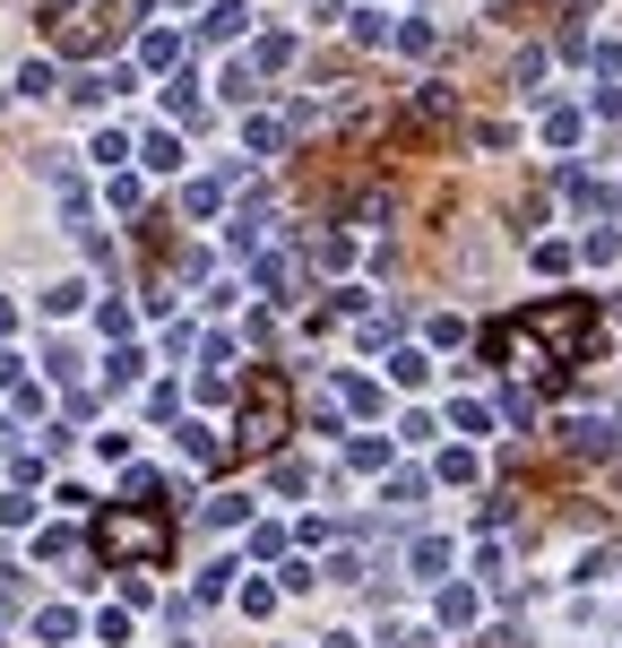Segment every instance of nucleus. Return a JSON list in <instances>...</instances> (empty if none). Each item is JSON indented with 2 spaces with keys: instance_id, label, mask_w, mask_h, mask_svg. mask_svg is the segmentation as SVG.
I'll use <instances>...</instances> for the list:
<instances>
[{
  "instance_id": "obj_17",
  "label": "nucleus",
  "mask_w": 622,
  "mask_h": 648,
  "mask_svg": "<svg viewBox=\"0 0 622 648\" xmlns=\"http://www.w3.org/2000/svg\"><path fill=\"white\" fill-rule=\"evenodd\" d=\"M182 208H191V216H216V208H225V182H191V191H182Z\"/></svg>"
},
{
  "instance_id": "obj_28",
  "label": "nucleus",
  "mask_w": 622,
  "mask_h": 648,
  "mask_svg": "<svg viewBox=\"0 0 622 648\" xmlns=\"http://www.w3.org/2000/svg\"><path fill=\"white\" fill-rule=\"evenodd\" d=\"M329 648H363V640H355V631H329Z\"/></svg>"
},
{
  "instance_id": "obj_14",
  "label": "nucleus",
  "mask_w": 622,
  "mask_h": 648,
  "mask_svg": "<svg viewBox=\"0 0 622 648\" xmlns=\"http://www.w3.org/2000/svg\"><path fill=\"white\" fill-rule=\"evenodd\" d=\"M69 631H78V614H69V605H44V614H35V640H69Z\"/></svg>"
},
{
  "instance_id": "obj_3",
  "label": "nucleus",
  "mask_w": 622,
  "mask_h": 648,
  "mask_svg": "<svg viewBox=\"0 0 622 648\" xmlns=\"http://www.w3.org/2000/svg\"><path fill=\"white\" fill-rule=\"evenodd\" d=\"M286 442V390L277 381H251V406H243V433H234V449H277Z\"/></svg>"
},
{
  "instance_id": "obj_5",
  "label": "nucleus",
  "mask_w": 622,
  "mask_h": 648,
  "mask_svg": "<svg viewBox=\"0 0 622 648\" xmlns=\"http://www.w3.org/2000/svg\"><path fill=\"white\" fill-rule=\"evenodd\" d=\"M243 26H251V9H243V0H216V9L200 18V35H207V44H234Z\"/></svg>"
},
{
  "instance_id": "obj_10",
  "label": "nucleus",
  "mask_w": 622,
  "mask_h": 648,
  "mask_svg": "<svg viewBox=\"0 0 622 648\" xmlns=\"http://www.w3.org/2000/svg\"><path fill=\"white\" fill-rule=\"evenodd\" d=\"M389 510H415V501H423V467H398V476H389Z\"/></svg>"
},
{
  "instance_id": "obj_27",
  "label": "nucleus",
  "mask_w": 622,
  "mask_h": 648,
  "mask_svg": "<svg viewBox=\"0 0 622 648\" xmlns=\"http://www.w3.org/2000/svg\"><path fill=\"white\" fill-rule=\"evenodd\" d=\"M0 390H18V354H0Z\"/></svg>"
},
{
  "instance_id": "obj_1",
  "label": "nucleus",
  "mask_w": 622,
  "mask_h": 648,
  "mask_svg": "<svg viewBox=\"0 0 622 648\" xmlns=\"http://www.w3.org/2000/svg\"><path fill=\"white\" fill-rule=\"evenodd\" d=\"M527 338H536V347H562L570 363H588V354H597V311H588V295L536 302V311H527Z\"/></svg>"
},
{
  "instance_id": "obj_7",
  "label": "nucleus",
  "mask_w": 622,
  "mask_h": 648,
  "mask_svg": "<svg viewBox=\"0 0 622 648\" xmlns=\"http://www.w3.org/2000/svg\"><path fill=\"white\" fill-rule=\"evenodd\" d=\"M407 571H415V580H441V571H450V545H441V537H415V545H407Z\"/></svg>"
},
{
  "instance_id": "obj_26",
  "label": "nucleus",
  "mask_w": 622,
  "mask_h": 648,
  "mask_svg": "<svg viewBox=\"0 0 622 648\" xmlns=\"http://www.w3.org/2000/svg\"><path fill=\"white\" fill-rule=\"evenodd\" d=\"M597 113H605V121H622V87H605V96H597Z\"/></svg>"
},
{
  "instance_id": "obj_4",
  "label": "nucleus",
  "mask_w": 622,
  "mask_h": 648,
  "mask_svg": "<svg viewBox=\"0 0 622 648\" xmlns=\"http://www.w3.org/2000/svg\"><path fill=\"white\" fill-rule=\"evenodd\" d=\"M554 433H562L570 458H605V449H614V424H597V415H562Z\"/></svg>"
},
{
  "instance_id": "obj_25",
  "label": "nucleus",
  "mask_w": 622,
  "mask_h": 648,
  "mask_svg": "<svg viewBox=\"0 0 622 648\" xmlns=\"http://www.w3.org/2000/svg\"><path fill=\"white\" fill-rule=\"evenodd\" d=\"M26 519H35V501H26V493H0V528H26Z\"/></svg>"
},
{
  "instance_id": "obj_2",
  "label": "nucleus",
  "mask_w": 622,
  "mask_h": 648,
  "mask_svg": "<svg viewBox=\"0 0 622 648\" xmlns=\"http://www.w3.org/2000/svg\"><path fill=\"white\" fill-rule=\"evenodd\" d=\"M96 553H112V562H164V510H104Z\"/></svg>"
},
{
  "instance_id": "obj_9",
  "label": "nucleus",
  "mask_w": 622,
  "mask_h": 648,
  "mask_svg": "<svg viewBox=\"0 0 622 648\" xmlns=\"http://www.w3.org/2000/svg\"><path fill=\"white\" fill-rule=\"evenodd\" d=\"M139 156H148L156 173H173V164H182V139H173V130H148V139H139Z\"/></svg>"
},
{
  "instance_id": "obj_12",
  "label": "nucleus",
  "mask_w": 622,
  "mask_h": 648,
  "mask_svg": "<svg viewBox=\"0 0 622 648\" xmlns=\"http://www.w3.org/2000/svg\"><path fill=\"white\" fill-rule=\"evenodd\" d=\"M139 61H148V70H182V35H148Z\"/></svg>"
},
{
  "instance_id": "obj_11",
  "label": "nucleus",
  "mask_w": 622,
  "mask_h": 648,
  "mask_svg": "<svg viewBox=\"0 0 622 648\" xmlns=\"http://www.w3.org/2000/svg\"><path fill=\"white\" fill-rule=\"evenodd\" d=\"M450 424L475 442V433H493V406H484V399H459V406H450Z\"/></svg>"
},
{
  "instance_id": "obj_13",
  "label": "nucleus",
  "mask_w": 622,
  "mask_h": 648,
  "mask_svg": "<svg viewBox=\"0 0 622 648\" xmlns=\"http://www.w3.org/2000/svg\"><path fill=\"white\" fill-rule=\"evenodd\" d=\"M139 372H148V354H139V347H121V354H112V363H104V381H112V390H130Z\"/></svg>"
},
{
  "instance_id": "obj_22",
  "label": "nucleus",
  "mask_w": 622,
  "mask_h": 648,
  "mask_svg": "<svg viewBox=\"0 0 622 648\" xmlns=\"http://www.w3.org/2000/svg\"><path fill=\"white\" fill-rule=\"evenodd\" d=\"M441 623H475V588H441Z\"/></svg>"
},
{
  "instance_id": "obj_6",
  "label": "nucleus",
  "mask_w": 622,
  "mask_h": 648,
  "mask_svg": "<svg viewBox=\"0 0 622 648\" xmlns=\"http://www.w3.org/2000/svg\"><path fill=\"white\" fill-rule=\"evenodd\" d=\"M259 286H268V302H294V286H303V268H294L286 251H268V259H259Z\"/></svg>"
},
{
  "instance_id": "obj_15",
  "label": "nucleus",
  "mask_w": 622,
  "mask_h": 648,
  "mask_svg": "<svg viewBox=\"0 0 622 648\" xmlns=\"http://www.w3.org/2000/svg\"><path fill=\"white\" fill-rule=\"evenodd\" d=\"M78 302H87V286H78V277H61V286H52V295H44V311H52V320H69Z\"/></svg>"
},
{
  "instance_id": "obj_16",
  "label": "nucleus",
  "mask_w": 622,
  "mask_h": 648,
  "mask_svg": "<svg viewBox=\"0 0 622 648\" xmlns=\"http://www.w3.org/2000/svg\"><path fill=\"white\" fill-rule=\"evenodd\" d=\"M346 467H363V476H372V467H389V442H372V433L346 442Z\"/></svg>"
},
{
  "instance_id": "obj_18",
  "label": "nucleus",
  "mask_w": 622,
  "mask_h": 648,
  "mask_svg": "<svg viewBox=\"0 0 622 648\" xmlns=\"http://www.w3.org/2000/svg\"><path fill=\"white\" fill-rule=\"evenodd\" d=\"M243 510H251L243 493H216V501H207V528H243Z\"/></svg>"
},
{
  "instance_id": "obj_29",
  "label": "nucleus",
  "mask_w": 622,
  "mask_h": 648,
  "mask_svg": "<svg viewBox=\"0 0 622 648\" xmlns=\"http://www.w3.org/2000/svg\"><path fill=\"white\" fill-rule=\"evenodd\" d=\"M0 113H9V96H0Z\"/></svg>"
},
{
  "instance_id": "obj_8",
  "label": "nucleus",
  "mask_w": 622,
  "mask_h": 648,
  "mask_svg": "<svg viewBox=\"0 0 622 648\" xmlns=\"http://www.w3.org/2000/svg\"><path fill=\"white\" fill-rule=\"evenodd\" d=\"M243 139H251V156H277V148H286V121H277V113H251Z\"/></svg>"
},
{
  "instance_id": "obj_21",
  "label": "nucleus",
  "mask_w": 622,
  "mask_h": 648,
  "mask_svg": "<svg viewBox=\"0 0 622 648\" xmlns=\"http://www.w3.org/2000/svg\"><path fill=\"white\" fill-rule=\"evenodd\" d=\"M423 372H432V363H423V354H415V347H398V354H389V381H407V390H415Z\"/></svg>"
},
{
  "instance_id": "obj_20",
  "label": "nucleus",
  "mask_w": 622,
  "mask_h": 648,
  "mask_svg": "<svg viewBox=\"0 0 622 648\" xmlns=\"http://www.w3.org/2000/svg\"><path fill=\"white\" fill-rule=\"evenodd\" d=\"M311 259H320V268H346V259H355V243H346V234H320V243H311Z\"/></svg>"
},
{
  "instance_id": "obj_23",
  "label": "nucleus",
  "mask_w": 622,
  "mask_h": 648,
  "mask_svg": "<svg viewBox=\"0 0 622 648\" xmlns=\"http://www.w3.org/2000/svg\"><path fill=\"white\" fill-rule=\"evenodd\" d=\"M294 61V35H259V70H286Z\"/></svg>"
},
{
  "instance_id": "obj_19",
  "label": "nucleus",
  "mask_w": 622,
  "mask_h": 648,
  "mask_svg": "<svg viewBox=\"0 0 622 648\" xmlns=\"http://www.w3.org/2000/svg\"><path fill=\"white\" fill-rule=\"evenodd\" d=\"M52 87H61V78H52V61H26V70H18V96H52Z\"/></svg>"
},
{
  "instance_id": "obj_24",
  "label": "nucleus",
  "mask_w": 622,
  "mask_h": 648,
  "mask_svg": "<svg viewBox=\"0 0 622 648\" xmlns=\"http://www.w3.org/2000/svg\"><path fill=\"white\" fill-rule=\"evenodd\" d=\"M182 449H191V458H225V449H216V433H207V424H182Z\"/></svg>"
}]
</instances>
